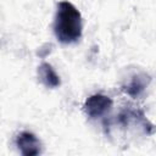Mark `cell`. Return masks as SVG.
I'll list each match as a JSON object with an SVG mask.
<instances>
[{
  "mask_svg": "<svg viewBox=\"0 0 156 156\" xmlns=\"http://www.w3.org/2000/svg\"><path fill=\"white\" fill-rule=\"evenodd\" d=\"M150 80H151V78L146 73L135 74V76H133L130 78V80L127 84H124L122 87V90L127 95H129L130 98H133V99L139 98L144 93V90L146 89V87L149 85Z\"/></svg>",
  "mask_w": 156,
  "mask_h": 156,
  "instance_id": "4",
  "label": "cell"
},
{
  "mask_svg": "<svg viewBox=\"0 0 156 156\" xmlns=\"http://www.w3.org/2000/svg\"><path fill=\"white\" fill-rule=\"evenodd\" d=\"M112 105L113 102L108 96L102 95V94H94L85 100L83 108L90 118L95 119L107 113L111 110Z\"/></svg>",
  "mask_w": 156,
  "mask_h": 156,
  "instance_id": "2",
  "label": "cell"
},
{
  "mask_svg": "<svg viewBox=\"0 0 156 156\" xmlns=\"http://www.w3.org/2000/svg\"><path fill=\"white\" fill-rule=\"evenodd\" d=\"M16 145L23 156H37L41 152L39 139L30 132H21L16 138Z\"/></svg>",
  "mask_w": 156,
  "mask_h": 156,
  "instance_id": "3",
  "label": "cell"
},
{
  "mask_svg": "<svg viewBox=\"0 0 156 156\" xmlns=\"http://www.w3.org/2000/svg\"><path fill=\"white\" fill-rule=\"evenodd\" d=\"M38 77H39V80L46 88L54 89V88H57L61 84L58 74L55 72V69L48 62H43L38 67Z\"/></svg>",
  "mask_w": 156,
  "mask_h": 156,
  "instance_id": "5",
  "label": "cell"
},
{
  "mask_svg": "<svg viewBox=\"0 0 156 156\" xmlns=\"http://www.w3.org/2000/svg\"><path fill=\"white\" fill-rule=\"evenodd\" d=\"M83 30L82 15L69 1H60L54 22V32L58 41L71 44L80 39Z\"/></svg>",
  "mask_w": 156,
  "mask_h": 156,
  "instance_id": "1",
  "label": "cell"
}]
</instances>
